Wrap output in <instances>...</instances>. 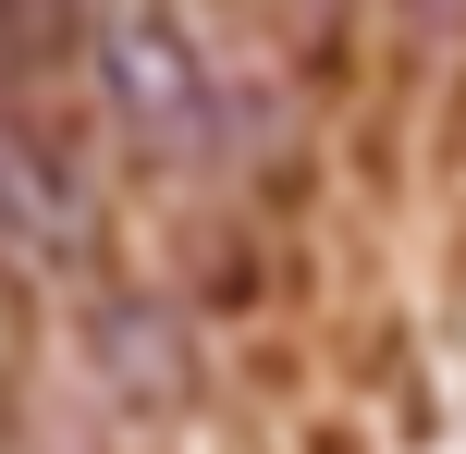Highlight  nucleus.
<instances>
[{
	"label": "nucleus",
	"instance_id": "f257e3e1",
	"mask_svg": "<svg viewBox=\"0 0 466 454\" xmlns=\"http://www.w3.org/2000/svg\"><path fill=\"white\" fill-rule=\"evenodd\" d=\"M98 86H111V111L136 123L160 160H197V147L221 136V98H209V62L185 49V25L160 13V0H123L111 25H98Z\"/></svg>",
	"mask_w": 466,
	"mask_h": 454
},
{
	"label": "nucleus",
	"instance_id": "f03ea898",
	"mask_svg": "<svg viewBox=\"0 0 466 454\" xmlns=\"http://www.w3.org/2000/svg\"><path fill=\"white\" fill-rule=\"evenodd\" d=\"M418 13H430V25H454V13H466V0H418Z\"/></svg>",
	"mask_w": 466,
	"mask_h": 454
}]
</instances>
